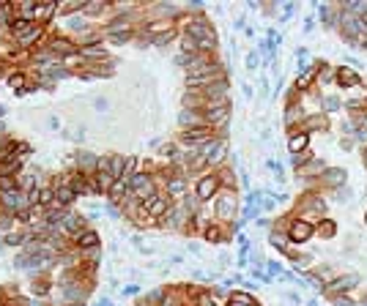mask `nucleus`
I'll return each instance as SVG.
<instances>
[{"mask_svg": "<svg viewBox=\"0 0 367 306\" xmlns=\"http://www.w3.org/2000/svg\"><path fill=\"white\" fill-rule=\"evenodd\" d=\"M219 238V227H208L206 230V241H216Z\"/></svg>", "mask_w": 367, "mask_h": 306, "instance_id": "obj_27", "label": "nucleus"}, {"mask_svg": "<svg viewBox=\"0 0 367 306\" xmlns=\"http://www.w3.org/2000/svg\"><path fill=\"white\" fill-rule=\"evenodd\" d=\"M55 11H58L55 3H39V6H36V11H33V25H42V28H44V25H47V19L55 14Z\"/></svg>", "mask_w": 367, "mask_h": 306, "instance_id": "obj_6", "label": "nucleus"}, {"mask_svg": "<svg viewBox=\"0 0 367 306\" xmlns=\"http://www.w3.org/2000/svg\"><path fill=\"white\" fill-rule=\"evenodd\" d=\"M310 79H312V74H304V76H302V79H299V88H304V85L310 82Z\"/></svg>", "mask_w": 367, "mask_h": 306, "instance_id": "obj_28", "label": "nucleus"}, {"mask_svg": "<svg viewBox=\"0 0 367 306\" xmlns=\"http://www.w3.org/2000/svg\"><path fill=\"white\" fill-rule=\"evenodd\" d=\"M49 52L69 57V55H74V44H71L69 38H55V41H49Z\"/></svg>", "mask_w": 367, "mask_h": 306, "instance_id": "obj_9", "label": "nucleus"}, {"mask_svg": "<svg viewBox=\"0 0 367 306\" xmlns=\"http://www.w3.org/2000/svg\"><path fill=\"white\" fill-rule=\"evenodd\" d=\"M310 235H312V227L307 222H296V224H293V230H291L293 241H307Z\"/></svg>", "mask_w": 367, "mask_h": 306, "instance_id": "obj_13", "label": "nucleus"}, {"mask_svg": "<svg viewBox=\"0 0 367 306\" xmlns=\"http://www.w3.org/2000/svg\"><path fill=\"white\" fill-rule=\"evenodd\" d=\"M22 241H25V238H22L20 232H6V235H3V244L6 246H20Z\"/></svg>", "mask_w": 367, "mask_h": 306, "instance_id": "obj_19", "label": "nucleus"}, {"mask_svg": "<svg viewBox=\"0 0 367 306\" xmlns=\"http://www.w3.org/2000/svg\"><path fill=\"white\" fill-rule=\"evenodd\" d=\"M42 36H44V28H42V25H33V28H28L22 36H17V41H20L22 49H28L30 44H36L39 38H42Z\"/></svg>", "mask_w": 367, "mask_h": 306, "instance_id": "obj_7", "label": "nucleus"}, {"mask_svg": "<svg viewBox=\"0 0 367 306\" xmlns=\"http://www.w3.org/2000/svg\"><path fill=\"white\" fill-rule=\"evenodd\" d=\"M66 25H69L71 30H88V25H85L83 19H74V17H71V19H66Z\"/></svg>", "mask_w": 367, "mask_h": 306, "instance_id": "obj_23", "label": "nucleus"}, {"mask_svg": "<svg viewBox=\"0 0 367 306\" xmlns=\"http://www.w3.org/2000/svg\"><path fill=\"white\" fill-rule=\"evenodd\" d=\"M102 3H85V11H88V14H99V11H102Z\"/></svg>", "mask_w": 367, "mask_h": 306, "instance_id": "obj_24", "label": "nucleus"}, {"mask_svg": "<svg viewBox=\"0 0 367 306\" xmlns=\"http://www.w3.org/2000/svg\"><path fill=\"white\" fill-rule=\"evenodd\" d=\"M187 191V183H184V178H173V181L167 183V194L170 197H181Z\"/></svg>", "mask_w": 367, "mask_h": 306, "instance_id": "obj_15", "label": "nucleus"}, {"mask_svg": "<svg viewBox=\"0 0 367 306\" xmlns=\"http://www.w3.org/2000/svg\"><path fill=\"white\" fill-rule=\"evenodd\" d=\"M236 210V197L233 191H228V194H219V200H216V216L219 219H225V216H233Z\"/></svg>", "mask_w": 367, "mask_h": 306, "instance_id": "obj_5", "label": "nucleus"}, {"mask_svg": "<svg viewBox=\"0 0 367 306\" xmlns=\"http://www.w3.org/2000/svg\"><path fill=\"white\" fill-rule=\"evenodd\" d=\"M0 76H3V66H0Z\"/></svg>", "mask_w": 367, "mask_h": 306, "instance_id": "obj_30", "label": "nucleus"}, {"mask_svg": "<svg viewBox=\"0 0 367 306\" xmlns=\"http://www.w3.org/2000/svg\"><path fill=\"white\" fill-rule=\"evenodd\" d=\"M337 79H343L345 85H353V82H356V74H353L351 69H340L337 71Z\"/></svg>", "mask_w": 367, "mask_h": 306, "instance_id": "obj_20", "label": "nucleus"}, {"mask_svg": "<svg viewBox=\"0 0 367 306\" xmlns=\"http://www.w3.org/2000/svg\"><path fill=\"white\" fill-rule=\"evenodd\" d=\"M93 183H96L99 191H104V194H107V191L112 189V183H115V178H112L110 172H99L96 178H93Z\"/></svg>", "mask_w": 367, "mask_h": 306, "instance_id": "obj_14", "label": "nucleus"}, {"mask_svg": "<svg viewBox=\"0 0 367 306\" xmlns=\"http://www.w3.org/2000/svg\"><path fill=\"white\" fill-rule=\"evenodd\" d=\"M33 292H36V295H47V292H49V282H44V279H42V282H36Z\"/></svg>", "mask_w": 367, "mask_h": 306, "instance_id": "obj_22", "label": "nucleus"}, {"mask_svg": "<svg viewBox=\"0 0 367 306\" xmlns=\"http://www.w3.org/2000/svg\"><path fill=\"white\" fill-rule=\"evenodd\" d=\"M126 161H129V159H124L121 153L110 156V175L115 178V181H124V178H126Z\"/></svg>", "mask_w": 367, "mask_h": 306, "instance_id": "obj_8", "label": "nucleus"}, {"mask_svg": "<svg viewBox=\"0 0 367 306\" xmlns=\"http://www.w3.org/2000/svg\"><path fill=\"white\" fill-rule=\"evenodd\" d=\"M129 194H132V191H129V181H115V183H112V189L107 191V197H110L112 202H118V200H126Z\"/></svg>", "mask_w": 367, "mask_h": 306, "instance_id": "obj_11", "label": "nucleus"}, {"mask_svg": "<svg viewBox=\"0 0 367 306\" xmlns=\"http://www.w3.org/2000/svg\"><path fill=\"white\" fill-rule=\"evenodd\" d=\"M228 306H258V304L250 298V295H244V292H233V295H230V304H228Z\"/></svg>", "mask_w": 367, "mask_h": 306, "instance_id": "obj_16", "label": "nucleus"}, {"mask_svg": "<svg viewBox=\"0 0 367 306\" xmlns=\"http://www.w3.org/2000/svg\"><path fill=\"white\" fill-rule=\"evenodd\" d=\"M74 246L77 249H93V246H99V235L93 230H85V232H80L74 238Z\"/></svg>", "mask_w": 367, "mask_h": 306, "instance_id": "obj_10", "label": "nucleus"}, {"mask_svg": "<svg viewBox=\"0 0 367 306\" xmlns=\"http://www.w3.org/2000/svg\"><path fill=\"white\" fill-rule=\"evenodd\" d=\"M178 120H181V126H184V132H189V129H206L208 126L203 110H184Z\"/></svg>", "mask_w": 367, "mask_h": 306, "instance_id": "obj_1", "label": "nucleus"}, {"mask_svg": "<svg viewBox=\"0 0 367 306\" xmlns=\"http://www.w3.org/2000/svg\"><path fill=\"white\" fill-rule=\"evenodd\" d=\"M8 88H14L17 93H25V74H20V71L11 74L8 76Z\"/></svg>", "mask_w": 367, "mask_h": 306, "instance_id": "obj_17", "label": "nucleus"}, {"mask_svg": "<svg viewBox=\"0 0 367 306\" xmlns=\"http://www.w3.org/2000/svg\"><path fill=\"white\" fill-rule=\"evenodd\" d=\"M228 112H230V101H222V104H208L203 110V115H206L208 126H219L222 120L228 118Z\"/></svg>", "mask_w": 367, "mask_h": 306, "instance_id": "obj_2", "label": "nucleus"}, {"mask_svg": "<svg viewBox=\"0 0 367 306\" xmlns=\"http://www.w3.org/2000/svg\"><path fill=\"white\" fill-rule=\"evenodd\" d=\"M129 38H132L129 30H126V33H115V36H112V41H115V44H124V41H129Z\"/></svg>", "mask_w": 367, "mask_h": 306, "instance_id": "obj_25", "label": "nucleus"}, {"mask_svg": "<svg viewBox=\"0 0 367 306\" xmlns=\"http://www.w3.org/2000/svg\"><path fill=\"white\" fill-rule=\"evenodd\" d=\"M353 282H356V276H345V279H340V282H334L332 290H348V287H353Z\"/></svg>", "mask_w": 367, "mask_h": 306, "instance_id": "obj_21", "label": "nucleus"}, {"mask_svg": "<svg viewBox=\"0 0 367 306\" xmlns=\"http://www.w3.org/2000/svg\"><path fill=\"white\" fill-rule=\"evenodd\" d=\"M3 115H6V107H3V104H0V118H3Z\"/></svg>", "mask_w": 367, "mask_h": 306, "instance_id": "obj_29", "label": "nucleus"}, {"mask_svg": "<svg viewBox=\"0 0 367 306\" xmlns=\"http://www.w3.org/2000/svg\"><path fill=\"white\" fill-rule=\"evenodd\" d=\"M96 161H99V159L93 156V153L83 151L80 156H77V167H80V172H85V175H88V170H90V167L96 170Z\"/></svg>", "mask_w": 367, "mask_h": 306, "instance_id": "obj_12", "label": "nucleus"}, {"mask_svg": "<svg viewBox=\"0 0 367 306\" xmlns=\"http://www.w3.org/2000/svg\"><path fill=\"white\" fill-rule=\"evenodd\" d=\"M173 36H175V30H167L165 36H159V38H156V44H159V47H165V44L170 41V38H173Z\"/></svg>", "mask_w": 367, "mask_h": 306, "instance_id": "obj_26", "label": "nucleus"}, {"mask_svg": "<svg viewBox=\"0 0 367 306\" xmlns=\"http://www.w3.org/2000/svg\"><path fill=\"white\" fill-rule=\"evenodd\" d=\"M146 210L151 216H165L167 210H170V197L167 194H156L151 202H146Z\"/></svg>", "mask_w": 367, "mask_h": 306, "instance_id": "obj_4", "label": "nucleus"}, {"mask_svg": "<svg viewBox=\"0 0 367 306\" xmlns=\"http://www.w3.org/2000/svg\"><path fill=\"white\" fill-rule=\"evenodd\" d=\"M304 148H307V132H302V134H296V137L291 139V151L299 153V151H304Z\"/></svg>", "mask_w": 367, "mask_h": 306, "instance_id": "obj_18", "label": "nucleus"}, {"mask_svg": "<svg viewBox=\"0 0 367 306\" xmlns=\"http://www.w3.org/2000/svg\"><path fill=\"white\" fill-rule=\"evenodd\" d=\"M216 189H219V178H216V175H208V178H203V181L197 183V197H200V200H211V197L216 194Z\"/></svg>", "mask_w": 367, "mask_h": 306, "instance_id": "obj_3", "label": "nucleus"}]
</instances>
